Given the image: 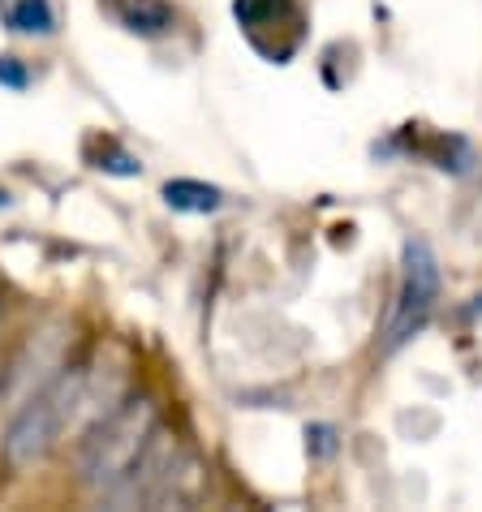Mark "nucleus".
<instances>
[{"mask_svg":"<svg viewBox=\"0 0 482 512\" xmlns=\"http://www.w3.org/2000/svg\"><path fill=\"white\" fill-rule=\"evenodd\" d=\"M87 383L91 375L82 366H65L44 392H35L18 409V418L9 422L5 439H0V461L9 469H31L39 461H48L56 444L65 439V431L74 426L82 401H87Z\"/></svg>","mask_w":482,"mask_h":512,"instance_id":"nucleus-1","label":"nucleus"},{"mask_svg":"<svg viewBox=\"0 0 482 512\" xmlns=\"http://www.w3.org/2000/svg\"><path fill=\"white\" fill-rule=\"evenodd\" d=\"M99 9L108 13L121 31L138 39H160L177 26V9L168 0H99Z\"/></svg>","mask_w":482,"mask_h":512,"instance_id":"nucleus-5","label":"nucleus"},{"mask_svg":"<svg viewBox=\"0 0 482 512\" xmlns=\"http://www.w3.org/2000/svg\"><path fill=\"white\" fill-rule=\"evenodd\" d=\"M0 207H9V194L5 190H0Z\"/></svg>","mask_w":482,"mask_h":512,"instance_id":"nucleus-10","label":"nucleus"},{"mask_svg":"<svg viewBox=\"0 0 482 512\" xmlns=\"http://www.w3.org/2000/svg\"><path fill=\"white\" fill-rule=\"evenodd\" d=\"M0 22L13 35H52L56 9H52V0H0Z\"/></svg>","mask_w":482,"mask_h":512,"instance_id":"nucleus-7","label":"nucleus"},{"mask_svg":"<svg viewBox=\"0 0 482 512\" xmlns=\"http://www.w3.org/2000/svg\"><path fill=\"white\" fill-rule=\"evenodd\" d=\"M233 18L246 31L250 48L263 52L272 65H285L306 39V18L297 0H233Z\"/></svg>","mask_w":482,"mask_h":512,"instance_id":"nucleus-4","label":"nucleus"},{"mask_svg":"<svg viewBox=\"0 0 482 512\" xmlns=\"http://www.w3.org/2000/svg\"><path fill=\"white\" fill-rule=\"evenodd\" d=\"M405 272H401V289H396V306L384 332L388 349H401L409 336L422 332V323L431 319V310L439 302V259L427 241H405Z\"/></svg>","mask_w":482,"mask_h":512,"instance_id":"nucleus-3","label":"nucleus"},{"mask_svg":"<svg viewBox=\"0 0 482 512\" xmlns=\"http://www.w3.org/2000/svg\"><path fill=\"white\" fill-rule=\"evenodd\" d=\"M95 168H104V173H112V177H138V173H143V164H138V155H130L125 147H117V142H112V138H104V151H99Z\"/></svg>","mask_w":482,"mask_h":512,"instance_id":"nucleus-8","label":"nucleus"},{"mask_svg":"<svg viewBox=\"0 0 482 512\" xmlns=\"http://www.w3.org/2000/svg\"><path fill=\"white\" fill-rule=\"evenodd\" d=\"M164 203L173 211H186V216H211V211L224 207V190L207 186V181H194V177H177L164 186Z\"/></svg>","mask_w":482,"mask_h":512,"instance_id":"nucleus-6","label":"nucleus"},{"mask_svg":"<svg viewBox=\"0 0 482 512\" xmlns=\"http://www.w3.org/2000/svg\"><path fill=\"white\" fill-rule=\"evenodd\" d=\"M0 87L26 91V87H31V69H26L18 56H0Z\"/></svg>","mask_w":482,"mask_h":512,"instance_id":"nucleus-9","label":"nucleus"},{"mask_svg":"<svg viewBox=\"0 0 482 512\" xmlns=\"http://www.w3.org/2000/svg\"><path fill=\"white\" fill-rule=\"evenodd\" d=\"M155 426H160V414H155L151 396H130L125 405H117L82 444V457H78L82 482L95 487L99 495H108L125 478V469L138 461V452L147 448Z\"/></svg>","mask_w":482,"mask_h":512,"instance_id":"nucleus-2","label":"nucleus"}]
</instances>
